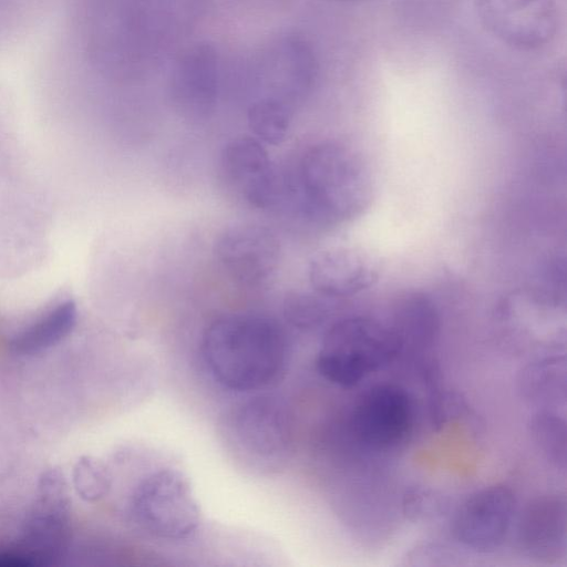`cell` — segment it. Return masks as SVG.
Here are the masks:
<instances>
[{"label": "cell", "instance_id": "52a82bcc", "mask_svg": "<svg viewBox=\"0 0 567 567\" xmlns=\"http://www.w3.org/2000/svg\"><path fill=\"white\" fill-rule=\"evenodd\" d=\"M63 475L50 470L40 478L37 498L16 549L28 567L45 565L63 548L69 534V498Z\"/></svg>", "mask_w": 567, "mask_h": 567}, {"label": "cell", "instance_id": "e0dca14e", "mask_svg": "<svg viewBox=\"0 0 567 567\" xmlns=\"http://www.w3.org/2000/svg\"><path fill=\"white\" fill-rule=\"evenodd\" d=\"M76 306L68 300L16 334L10 349L19 355L41 353L62 341L74 328Z\"/></svg>", "mask_w": 567, "mask_h": 567}, {"label": "cell", "instance_id": "5b68a950", "mask_svg": "<svg viewBox=\"0 0 567 567\" xmlns=\"http://www.w3.org/2000/svg\"><path fill=\"white\" fill-rule=\"evenodd\" d=\"M228 431L237 450L261 465L280 461L290 450L291 420L275 396L258 395L238 405L229 416Z\"/></svg>", "mask_w": 567, "mask_h": 567}, {"label": "cell", "instance_id": "d6986e66", "mask_svg": "<svg viewBox=\"0 0 567 567\" xmlns=\"http://www.w3.org/2000/svg\"><path fill=\"white\" fill-rule=\"evenodd\" d=\"M291 115L290 104L271 96H260L248 110V125L257 140L277 145L288 134Z\"/></svg>", "mask_w": 567, "mask_h": 567}, {"label": "cell", "instance_id": "7c38bea8", "mask_svg": "<svg viewBox=\"0 0 567 567\" xmlns=\"http://www.w3.org/2000/svg\"><path fill=\"white\" fill-rule=\"evenodd\" d=\"M219 90V59L207 42L186 48L175 61L169 78V95L184 116L200 118L215 107Z\"/></svg>", "mask_w": 567, "mask_h": 567}, {"label": "cell", "instance_id": "9a60e30c", "mask_svg": "<svg viewBox=\"0 0 567 567\" xmlns=\"http://www.w3.org/2000/svg\"><path fill=\"white\" fill-rule=\"evenodd\" d=\"M378 268L372 259L353 248L333 247L317 252L308 266L313 290L329 298L348 297L373 286Z\"/></svg>", "mask_w": 567, "mask_h": 567}, {"label": "cell", "instance_id": "7a4b0ae2", "mask_svg": "<svg viewBox=\"0 0 567 567\" xmlns=\"http://www.w3.org/2000/svg\"><path fill=\"white\" fill-rule=\"evenodd\" d=\"M213 379L235 392H252L275 383L285 372L289 343L274 319L252 312H234L214 319L200 342Z\"/></svg>", "mask_w": 567, "mask_h": 567}, {"label": "cell", "instance_id": "7402d4cb", "mask_svg": "<svg viewBox=\"0 0 567 567\" xmlns=\"http://www.w3.org/2000/svg\"><path fill=\"white\" fill-rule=\"evenodd\" d=\"M318 297L319 293L315 296L300 291L288 293L284 303L287 320L299 328L318 324L324 317V307Z\"/></svg>", "mask_w": 567, "mask_h": 567}, {"label": "cell", "instance_id": "277c9868", "mask_svg": "<svg viewBox=\"0 0 567 567\" xmlns=\"http://www.w3.org/2000/svg\"><path fill=\"white\" fill-rule=\"evenodd\" d=\"M131 514L142 532L167 542L189 538L200 523L187 476L172 467L151 472L138 482L131 497Z\"/></svg>", "mask_w": 567, "mask_h": 567}, {"label": "cell", "instance_id": "8fae6325", "mask_svg": "<svg viewBox=\"0 0 567 567\" xmlns=\"http://www.w3.org/2000/svg\"><path fill=\"white\" fill-rule=\"evenodd\" d=\"M482 24L503 42L518 49H535L555 34L557 13L554 0L517 4L501 0H476Z\"/></svg>", "mask_w": 567, "mask_h": 567}, {"label": "cell", "instance_id": "4fadbf2b", "mask_svg": "<svg viewBox=\"0 0 567 567\" xmlns=\"http://www.w3.org/2000/svg\"><path fill=\"white\" fill-rule=\"evenodd\" d=\"M261 83L271 96L291 105L312 89L318 64L310 44L297 37H286L274 43L261 56Z\"/></svg>", "mask_w": 567, "mask_h": 567}, {"label": "cell", "instance_id": "30bf717a", "mask_svg": "<svg viewBox=\"0 0 567 567\" xmlns=\"http://www.w3.org/2000/svg\"><path fill=\"white\" fill-rule=\"evenodd\" d=\"M515 508V495L504 485L476 491L455 515L454 537L474 551H494L502 546L508 534Z\"/></svg>", "mask_w": 567, "mask_h": 567}, {"label": "cell", "instance_id": "44dd1931", "mask_svg": "<svg viewBox=\"0 0 567 567\" xmlns=\"http://www.w3.org/2000/svg\"><path fill=\"white\" fill-rule=\"evenodd\" d=\"M72 477L76 493L86 502L100 501L111 488V475L106 466L91 456H83L76 462Z\"/></svg>", "mask_w": 567, "mask_h": 567}, {"label": "cell", "instance_id": "5bb4252c", "mask_svg": "<svg viewBox=\"0 0 567 567\" xmlns=\"http://www.w3.org/2000/svg\"><path fill=\"white\" fill-rule=\"evenodd\" d=\"M567 507L564 496L543 495L523 511L517 525V544L530 559L553 563L566 551Z\"/></svg>", "mask_w": 567, "mask_h": 567}, {"label": "cell", "instance_id": "6da1fadb", "mask_svg": "<svg viewBox=\"0 0 567 567\" xmlns=\"http://www.w3.org/2000/svg\"><path fill=\"white\" fill-rule=\"evenodd\" d=\"M372 198V179L362 157L349 146L324 141L308 146L295 166L282 173L280 204L323 226L349 221Z\"/></svg>", "mask_w": 567, "mask_h": 567}, {"label": "cell", "instance_id": "ac0fdd59", "mask_svg": "<svg viewBox=\"0 0 567 567\" xmlns=\"http://www.w3.org/2000/svg\"><path fill=\"white\" fill-rule=\"evenodd\" d=\"M559 357L545 358L524 369L519 380L523 395L535 404H549L566 394V364Z\"/></svg>", "mask_w": 567, "mask_h": 567}, {"label": "cell", "instance_id": "ba28073f", "mask_svg": "<svg viewBox=\"0 0 567 567\" xmlns=\"http://www.w3.org/2000/svg\"><path fill=\"white\" fill-rule=\"evenodd\" d=\"M215 257L237 285L257 288L276 272L280 261V245L265 226L251 223L234 224L218 236Z\"/></svg>", "mask_w": 567, "mask_h": 567}, {"label": "cell", "instance_id": "2e32d148", "mask_svg": "<svg viewBox=\"0 0 567 567\" xmlns=\"http://www.w3.org/2000/svg\"><path fill=\"white\" fill-rule=\"evenodd\" d=\"M399 352L422 353L431 350L440 334V316L433 301L422 292L399 299L388 324Z\"/></svg>", "mask_w": 567, "mask_h": 567}, {"label": "cell", "instance_id": "ffe728a7", "mask_svg": "<svg viewBox=\"0 0 567 567\" xmlns=\"http://www.w3.org/2000/svg\"><path fill=\"white\" fill-rule=\"evenodd\" d=\"M532 440L542 455L556 468L565 471L567 464L566 421L550 410L536 412L528 424Z\"/></svg>", "mask_w": 567, "mask_h": 567}, {"label": "cell", "instance_id": "9c48e42d", "mask_svg": "<svg viewBox=\"0 0 567 567\" xmlns=\"http://www.w3.org/2000/svg\"><path fill=\"white\" fill-rule=\"evenodd\" d=\"M413 422V404L409 393L396 384H378L357 402L351 429L365 445L384 450L396 446L409 434Z\"/></svg>", "mask_w": 567, "mask_h": 567}, {"label": "cell", "instance_id": "3957f363", "mask_svg": "<svg viewBox=\"0 0 567 567\" xmlns=\"http://www.w3.org/2000/svg\"><path fill=\"white\" fill-rule=\"evenodd\" d=\"M399 354L389 326L368 317H348L336 321L326 331L316 368L327 381L350 388Z\"/></svg>", "mask_w": 567, "mask_h": 567}, {"label": "cell", "instance_id": "8992f818", "mask_svg": "<svg viewBox=\"0 0 567 567\" xmlns=\"http://www.w3.org/2000/svg\"><path fill=\"white\" fill-rule=\"evenodd\" d=\"M219 174L226 188L251 207L268 209L278 206L282 173L256 137L230 140L220 152Z\"/></svg>", "mask_w": 567, "mask_h": 567}]
</instances>
